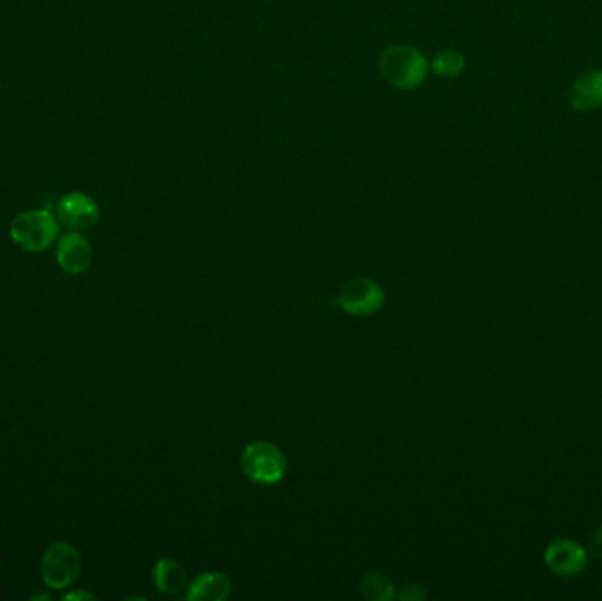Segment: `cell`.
<instances>
[{
	"label": "cell",
	"instance_id": "cell-1",
	"mask_svg": "<svg viewBox=\"0 0 602 601\" xmlns=\"http://www.w3.org/2000/svg\"><path fill=\"white\" fill-rule=\"evenodd\" d=\"M428 67L425 55L409 45H393L382 53V76L395 89H418L426 80Z\"/></svg>",
	"mask_w": 602,
	"mask_h": 601
},
{
	"label": "cell",
	"instance_id": "cell-2",
	"mask_svg": "<svg viewBox=\"0 0 602 601\" xmlns=\"http://www.w3.org/2000/svg\"><path fill=\"white\" fill-rule=\"evenodd\" d=\"M9 235L23 251L45 253L59 237V223L50 210H27L13 219Z\"/></svg>",
	"mask_w": 602,
	"mask_h": 601
},
{
	"label": "cell",
	"instance_id": "cell-3",
	"mask_svg": "<svg viewBox=\"0 0 602 601\" xmlns=\"http://www.w3.org/2000/svg\"><path fill=\"white\" fill-rule=\"evenodd\" d=\"M242 469L252 482L279 483L287 471L286 455L270 441H254L242 453Z\"/></svg>",
	"mask_w": 602,
	"mask_h": 601
},
{
	"label": "cell",
	"instance_id": "cell-4",
	"mask_svg": "<svg viewBox=\"0 0 602 601\" xmlns=\"http://www.w3.org/2000/svg\"><path fill=\"white\" fill-rule=\"evenodd\" d=\"M81 573V556L73 545L53 543L41 561V575L50 589H67L73 586Z\"/></svg>",
	"mask_w": 602,
	"mask_h": 601
},
{
	"label": "cell",
	"instance_id": "cell-5",
	"mask_svg": "<svg viewBox=\"0 0 602 601\" xmlns=\"http://www.w3.org/2000/svg\"><path fill=\"white\" fill-rule=\"evenodd\" d=\"M384 300V291L377 282L367 277H356L342 288L338 304L351 316L367 318L381 311Z\"/></svg>",
	"mask_w": 602,
	"mask_h": 601
},
{
	"label": "cell",
	"instance_id": "cell-6",
	"mask_svg": "<svg viewBox=\"0 0 602 601\" xmlns=\"http://www.w3.org/2000/svg\"><path fill=\"white\" fill-rule=\"evenodd\" d=\"M544 563L557 577H564V579L578 577L587 568V550L574 540L560 538L548 545V549L544 552Z\"/></svg>",
	"mask_w": 602,
	"mask_h": 601
},
{
	"label": "cell",
	"instance_id": "cell-7",
	"mask_svg": "<svg viewBox=\"0 0 602 601\" xmlns=\"http://www.w3.org/2000/svg\"><path fill=\"white\" fill-rule=\"evenodd\" d=\"M57 221L71 231H87L99 221L96 201L85 193H69L57 203Z\"/></svg>",
	"mask_w": 602,
	"mask_h": 601
},
{
	"label": "cell",
	"instance_id": "cell-8",
	"mask_svg": "<svg viewBox=\"0 0 602 601\" xmlns=\"http://www.w3.org/2000/svg\"><path fill=\"white\" fill-rule=\"evenodd\" d=\"M94 253L89 240L80 231H71L57 244V263L69 275L83 274L89 270Z\"/></svg>",
	"mask_w": 602,
	"mask_h": 601
},
{
	"label": "cell",
	"instance_id": "cell-9",
	"mask_svg": "<svg viewBox=\"0 0 602 601\" xmlns=\"http://www.w3.org/2000/svg\"><path fill=\"white\" fill-rule=\"evenodd\" d=\"M569 103L578 112L602 108V69H592L574 80L569 89Z\"/></svg>",
	"mask_w": 602,
	"mask_h": 601
},
{
	"label": "cell",
	"instance_id": "cell-10",
	"mask_svg": "<svg viewBox=\"0 0 602 601\" xmlns=\"http://www.w3.org/2000/svg\"><path fill=\"white\" fill-rule=\"evenodd\" d=\"M231 591H233V584L224 573H203L192 580L187 591V600L222 601L229 598Z\"/></svg>",
	"mask_w": 602,
	"mask_h": 601
},
{
	"label": "cell",
	"instance_id": "cell-11",
	"mask_svg": "<svg viewBox=\"0 0 602 601\" xmlns=\"http://www.w3.org/2000/svg\"><path fill=\"white\" fill-rule=\"evenodd\" d=\"M154 582L159 591L166 594H177L187 584L185 570L175 559L164 557L154 566Z\"/></svg>",
	"mask_w": 602,
	"mask_h": 601
},
{
	"label": "cell",
	"instance_id": "cell-12",
	"mask_svg": "<svg viewBox=\"0 0 602 601\" xmlns=\"http://www.w3.org/2000/svg\"><path fill=\"white\" fill-rule=\"evenodd\" d=\"M430 69L441 78H458L465 69V57L456 50H442L430 62Z\"/></svg>",
	"mask_w": 602,
	"mask_h": 601
},
{
	"label": "cell",
	"instance_id": "cell-13",
	"mask_svg": "<svg viewBox=\"0 0 602 601\" xmlns=\"http://www.w3.org/2000/svg\"><path fill=\"white\" fill-rule=\"evenodd\" d=\"M361 591L367 600L390 601L395 598V587L382 573H368L361 584Z\"/></svg>",
	"mask_w": 602,
	"mask_h": 601
},
{
	"label": "cell",
	"instance_id": "cell-14",
	"mask_svg": "<svg viewBox=\"0 0 602 601\" xmlns=\"http://www.w3.org/2000/svg\"><path fill=\"white\" fill-rule=\"evenodd\" d=\"M590 554L595 559H602V526L597 527L594 531V535L590 538Z\"/></svg>",
	"mask_w": 602,
	"mask_h": 601
},
{
	"label": "cell",
	"instance_id": "cell-15",
	"mask_svg": "<svg viewBox=\"0 0 602 601\" xmlns=\"http://www.w3.org/2000/svg\"><path fill=\"white\" fill-rule=\"evenodd\" d=\"M425 596V589L421 586H407L404 591L400 593V598H402V600L418 601L423 600Z\"/></svg>",
	"mask_w": 602,
	"mask_h": 601
},
{
	"label": "cell",
	"instance_id": "cell-16",
	"mask_svg": "<svg viewBox=\"0 0 602 601\" xmlns=\"http://www.w3.org/2000/svg\"><path fill=\"white\" fill-rule=\"evenodd\" d=\"M64 600H96V596H94V594L87 593V591H73V593H67L66 596H64Z\"/></svg>",
	"mask_w": 602,
	"mask_h": 601
},
{
	"label": "cell",
	"instance_id": "cell-17",
	"mask_svg": "<svg viewBox=\"0 0 602 601\" xmlns=\"http://www.w3.org/2000/svg\"><path fill=\"white\" fill-rule=\"evenodd\" d=\"M32 600L37 601V600H50V596H46V594H37V596H34V598H32Z\"/></svg>",
	"mask_w": 602,
	"mask_h": 601
}]
</instances>
